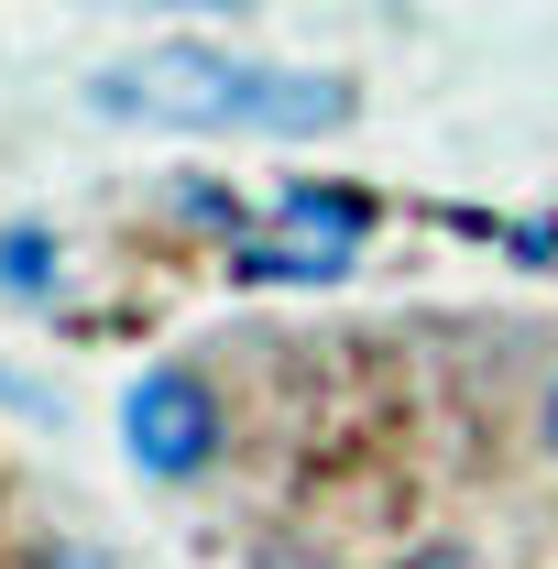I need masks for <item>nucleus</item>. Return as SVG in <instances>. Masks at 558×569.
<instances>
[{
  "mask_svg": "<svg viewBox=\"0 0 558 569\" xmlns=\"http://www.w3.org/2000/svg\"><path fill=\"white\" fill-rule=\"evenodd\" d=\"M88 99L110 121H165V132H340L350 121V77L329 67H252V56H209V44H153L88 77Z\"/></svg>",
  "mask_w": 558,
  "mask_h": 569,
  "instance_id": "obj_1",
  "label": "nucleus"
},
{
  "mask_svg": "<svg viewBox=\"0 0 558 569\" xmlns=\"http://www.w3.org/2000/svg\"><path fill=\"white\" fill-rule=\"evenodd\" d=\"M121 438H132V460L153 482H198L219 460V395L209 372H187V361H153L132 395H121Z\"/></svg>",
  "mask_w": 558,
  "mask_h": 569,
  "instance_id": "obj_2",
  "label": "nucleus"
},
{
  "mask_svg": "<svg viewBox=\"0 0 558 569\" xmlns=\"http://www.w3.org/2000/svg\"><path fill=\"white\" fill-rule=\"evenodd\" d=\"M230 274L241 284H340L350 252L340 241H307V230H275V241H230Z\"/></svg>",
  "mask_w": 558,
  "mask_h": 569,
  "instance_id": "obj_3",
  "label": "nucleus"
},
{
  "mask_svg": "<svg viewBox=\"0 0 558 569\" xmlns=\"http://www.w3.org/2000/svg\"><path fill=\"white\" fill-rule=\"evenodd\" d=\"M275 219H285V230H307V241H340V252H361V230H372V198H361V187H285Z\"/></svg>",
  "mask_w": 558,
  "mask_h": 569,
  "instance_id": "obj_4",
  "label": "nucleus"
},
{
  "mask_svg": "<svg viewBox=\"0 0 558 569\" xmlns=\"http://www.w3.org/2000/svg\"><path fill=\"white\" fill-rule=\"evenodd\" d=\"M0 296H56V230L44 219H11L0 230Z\"/></svg>",
  "mask_w": 558,
  "mask_h": 569,
  "instance_id": "obj_5",
  "label": "nucleus"
},
{
  "mask_svg": "<svg viewBox=\"0 0 558 569\" xmlns=\"http://www.w3.org/2000/svg\"><path fill=\"white\" fill-rule=\"evenodd\" d=\"M165 209L187 219V230H219V241H252V230H241V198H230V187H209V176H187V187H176Z\"/></svg>",
  "mask_w": 558,
  "mask_h": 569,
  "instance_id": "obj_6",
  "label": "nucleus"
},
{
  "mask_svg": "<svg viewBox=\"0 0 558 569\" xmlns=\"http://www.w3.org/2000/svg\"><path fill=\"white\" fill-rule=\"evenodd\" d=\"M406 569H482V559H471L460 537H427V548H417V559H406Z\"/></svg>",
  "mask_w": 558,
  "mask_h": 569,
  "instance_id": "obj_7",
  "label": "nucleus"
},
{
  "mask_svg": "<svg viewBox=\"0 0 558 569\" xmlns=\"http://www.w3.org/2000/svg\"><path fill=\"white\" fill-rule=\"evenodd\" d=\"M0 406H22V417H56V395H33V383H11V372H0Z\"/></svg>",
  "mask_w": 558,
  "mask_h": 569,
  "instance_id": "obj_8",
  "label": "nucleus"
},
{
  "mask_svg": "<svg viewBox=\"0 0 558 569\" xmlns=\"http://www.w3.org/2000/svg\"><path fill=\"white\" fill-rule=\"evenodd\" d=\"M153 11H252V0H153Z\"/></svg>",
  "mask_w": 558,
  "mask_h": 569,
  "instance_id": "obj_9",
  "label": "nucleus"
},
{
  "mask_svg": "<svg viewBox=\"0 0 558 569\" xmlns=\"http://www.w3.org/2000/svg\"><path fill=\"white\" fill-rule=\"evenodd\" d=\"M548 449H558V383H548Z\"/></svg>",
  "mask_w": 558,
  "mask_h": 569,
  "instance_id": "obj_10",
  "label": "nucleus"
}]
</instances>
